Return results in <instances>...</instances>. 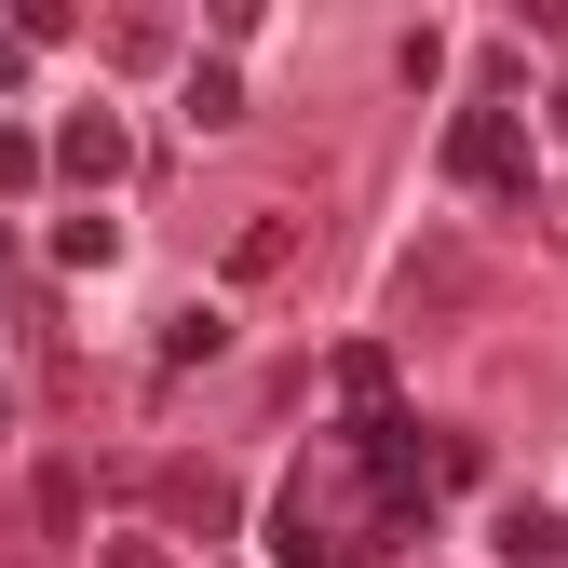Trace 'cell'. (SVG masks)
Masks as SVG:
<instances>
[{"label":"cell","instance_id":"cell-5","mask_svg":"<svg viewBox=\"0 0 568 568\" xmlns=\"http://www.w3.org/2000/svg\"><path fill=\"white\" fill-rule=\"evenodd\" d=\"M487 541H501L515 568H555V555H568V515H541V501H501V515H487Z\"/></svg>","mask_w":568,"mask_h":568},{"label":"cell","instance_id":"cell-11","mask_svg":"<svg viewBox=\"0 0 568 568\" xmlns=\"http://www.w3.org/2000/svg\"><path fill=\"white\" fill-rule=\"evenodd\" d=\"M109 54H122V68H163L176 41H163V14H109Z\"/></svg>","mask_w":568,"mask_h":568},{"label":"cell","instance_id":"cell-13","mask_svg":"<svg viewBox=\"0 0 568 568\" xmlns=\"http://www.w3.org/2000/svg\"><path fill=\"white\" fill-rule=\"evenodd\" d=\"M28 176H41V135H28V122H0V190H28Z\"/></svg>","mask_w":568,"mask_h":568},{"label":"cell","instance_id":"cell-10","mask_svg":"<svg viewBox=\"0 0 568 568\" xmlns=\"http://www.w3.org/2000/svg\"><path fill=\"white\" fill-rule=\"evenodd\" d=\"M163 352H176V366H217V352H231V312H176Z\"/></svg>","mask_w":568,"mask_h":568},{"label":"cell","instance_id":"cell-6","mask_svg":"<svg viewBox=\"0 0 568 568\" xmlns=\"http://www.w3.org/2000/svg\"><path fill=\"white\" fill-rule=\"evenodd\" d=\"M163 515H176L190 541H217V528H231L244 501H231V474H163Z\"/></svg>","mask_w":568,"mask_h":568},{"label":"cell","instance_id":"cell-16","mask_svg":"<svg viewBox=\"0 0 568 568\" xmlns=\"http://www.w3.org/2000/svg\"><path fill=\"white\" fill-rule=\"evenodd\" d=\"M555 135H568V82H555Z\"/></svg>","mask_w":568,"mask_h":568},{"label":"cell","instance_id":"cell-18","mask_svg":"<svg viewBox=\"0 0 568 568\" xmlns=\"http://www.w3.org/2000/svg\"><path fill=\"white\" fill-rule=\"evenodd\" d=\"M0 244H14V231H0Z\"/></svg>","mask_w":568,"mask_h":568},{"label":"cell","instance_id":"cell-7","mask_svg":"<svg viewBox=\"0 0 568 568\" xmlns=\"http://www.w3.org/2000/svg\"><path fill=\"white\" fill-rule=\"evenodd\" d=\"M284 257H298V231H284V217H257V231H244V244H231V284H271V271H284Z\"/></svg>","mask_w":568,"mask_h":568},{"label":"cell","instance_id":"cell-14","mask_svg":"<svg viewBox=\"0 0 568 568\" xmlns=\"http://www.w3.org/2000/svg\"><path fill=\"white\" fill-rule=\"evenodd\" d=\"M95 568H176V555H163V541H150V528H135V541H109V555H95Z\"/></svg>","mask_w":568,"mask_h":568},{"label":"cell","instance_id":"cell-4","mask_svg":"<svg viewBox=\"0 0 568 568\" xmlns=\"http://www.w3.org/2000/svg\"><path fill=\"white\" fill-rule=\"evenodd\" d=\"M54 163H68V176H82V190H109V176L135 163V135H122V109H95V95H82V109H68V122H54Z\"/></svg>","mask_w":568,"mask_h":568},{"label":"cell","instance_id":"cell-15","mask_svg":"<svg viewBox=\"0 0 568 568\" xmlns=\"http://www.w3.org/2000/svg\"><path fill=\"white\" fill-rule=\"evenodd\" d=\"M14 68H28V41H14V28H0V95H14Z\"/></svg>","mask_w":568,"mask_h":568},{"label":"cell","instance_id":"cell-2","mask_svg":"<svg viewBox=\"0 0 568 568\" xmlns=\"http://www.w3.org/2000/svg\"><path fill=\"white\" fill-rule=\"evenodd\" d=\"M271 555H284V568H379V541L325 528V501H312V487H284V501H271Z\"/></svg>","mask_w":568,"mask_h":568},{"label":"cell","instance_id":"cell-3","mask_svg":"<svg viewBox=\"0 0 568 568\" xmlns=\"http://www.w3.org/2000/svg\"><path fill=\"white\" fill-rule=\"evenodd\" d=\"M474 298V257L460 244H406V271H393V325H447Z\"/></svg>","mask_w":568,"mask_h":568},{"label":"cell","instance_id":"cell-8","mask_svg":"<svg viewBox=\"0 0 568 568\" xmlns=\"http://www.w3.org/2000/svg\"><path fill=\"white\" fill-rule=\"evenodd\" d=\"M338 393H352V419L393 406V352H379V338H366V352H338Z\"/></svg>","mask_w":568,"mask_h":568},{"label":"cell","instance_id":"cell-9","mask_svg":"<svg viewBox=\"0 0 568 568\" xmlns=\"http://www.w3.org/2000/svg\"><path fill=\"white\" fill-rule=\"evenodd\" d=\"M190 122H244V82H231V68H217V54H203V68H190Z\"/></svg>","mask_w":568,"mask_h":568},{"label":"cell","instance_id":"cell-1","mask_svg":"<svg viewBox=\"0 0 568 568\" xmlns=\"http://www.w3.org/2000/svg\"><path fill=\"white\" fill-rule=\"evenodd\" d=\"M447 176H460V190H501V203L528 190V122H515V95H474V109L447 122Z\"/></svg>","mask_w":568,"mask_h":568},{"label":"cell","instance_id":"cell-12","mask_svg":"<svg viewBox=\"0 0 568 568\" xmlns=\"http://www.w3.org/2000/svg\"><path fill=\"white\" fill-rule=\"evenodd\" d=\"M54 257H68V271H109V257H122V231H109V217H68V244H54Z\"/></svg>","mask_w":568,"mask_h":568},{"label":"cell","instance_id":"cell-17","mask_svg":"<svg viewBox=\"0 0 568 568\" xmlns=\"http://www.w3.org/2000/svg\"><path fill=\"white\" fill-rule=\"evenodd\" d=\"M0 434H14V393H0Z\"/></svg>","mask_w":568,"mask_h":568}]
</instances>
